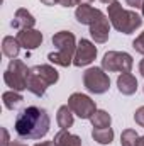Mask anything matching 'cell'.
I'll use <instances>...</instances> for the list:
<instances>
[{
    "mask_svg": "<svg viewBox=\"0 0 144 146\" xmlns=\"http://www.w3.org/2000/svg\"><path fill=\"white\" fill-rule=\"evenodd\" d=\"M29 73H31V70H29L20 60H12V61L9 63L7 72L3 73V80H5V83H7L12 90L20 92V90L27 88Z\"/></svg>",
    "mask_w": 144,
    "mask_h": 146,
    "instance_id": "5b68a950",
    "label": "cell"
},
{
    "mask_svg": "<svg viewBox=\"0 0 144 146\" xmlns=\"http://www.w3.org/2000/svg\"><path fill=\"white\" fill-rule=\"evenodd\" d=\"M93 0H78V5H85V3H92Z\"/></svg>",
    "mask_w": 144,
    "mask_h": 146,
    "instance_id": "1f68e13d",
    "label": "cell"
},
{
    "mask_svg": "<svg viewBox=\"0 0 144 146\" xmlns=\"http://www.w3.org/2000/svg\"><path fill=\"white\" fill-rule=\"evenodd\" d=\"M144 0H126V3L127 5H131V7H134V9H137V7H141L143 5Z\"/></svg>",
    "mask_w": 144,
    "mask_h": 146,
    "instance_id": "cb8c5ba5",
    "label": "cell"
},
{
    "mask_svg": "<svg viewBox=\"0 0 144 146\" xmlns=\"http://www.w3.org/2000/svg\"><path fill=\"white\" fill-rule=\"evenodd\" d=\"M134 121H136L141 127H144V107H139V109L136 110V114H134Z\"/></svg>",
    "mask_w": 144,
    "mask_h": 146,
    "instance_id": "603a6c76",
    "label": "cell"
},
{
    "mask_svg": "<svg viewBox=\"0 0 144 146\" xmlns=\"http://www.w3.org/2000/svg\"><path fill=\"white\" fill-rule=\"evenodd\" d=\"M17 41L26 49H36L37 46L42 42V34L39 31H36V29H24V31L19 33Z\"/></svg>",
    "mask_w": 144,
    "mask_h": 146,
    "instance_id": "7c38bea8",
    "label": "cell"
},
{
    "mask_svg": "<svg viewBox=\"0 0 144 146\" xmlns=\"http://www.w3.org/2000/svg\"><path fill=\"white\" fill-rule=\"evenodd\" d=\"M108 21L119 33H124V34H132L143 24L141 15H137L134 10L122 9L119 2H114L108 5Z\"/></svg>",
    "mask_w": 144,
    "mask_h": 146,
    "instance_id": "7a4b0ae2",
    "label": "cell"
},
{
    "mask_svg": "<svg viewBox=\"0 0 144 146\" xmlns=\"http://www.w3.org/2000/svg\"><path fill=\"white\" fill-rule=\"evenodd\" d=\"M108 33H110V24H108V19L102 14L92 26H90V34L95 39V42H105L108 39Z\"/></svg>",
    "mask_w": 144,
    "mask_h": 146,
    "instance_id": "30bf717a",
    "label": "cell"
},
{
    "mask_svg": "<svg viewBox=\"0 0 144 146\" xmlns=\"http://www.w3.org/2000/svg\"><path fill=\"white\" fill-rule=\"evenodd\" d=\"M139 73L144 76V60H141V63H139Z\"/></svg>",
    "mask_w": 144,
    "mask_h": 146,
    "instance_id": "f1b7e54d",
    "label": "cell"
},
{
    "mask_svg": "<svg viewBox=\"0 0 144 146\" xmlns=\"http://www.w3.org/2000/svg\"><path fill=\"white\" fill-rule=\"evenodd\" d=\"M34 24H36L34 15H32L29 10H26V9H19V10L15 12L14 21H12V27L20 29V31H24V29H32Z\"/></svg>",
    "mask_w": 144,
    "mask_h": 146,
    "instance_id": "4fadbf2b",
    "label": "cell"
},
{
    "mask_svg": "<svg viewBox=\"0 0 144 146\" xmlns=\"http://www.w3.org/2000/svg\"><path fill=\"white\" fill-rule=\"evenodd\" d=\"M132 48H134L137 53L144 54V33H141L139 36H137L136 39H134V41H132Z\"/></svg>",
    "mask_w": 144,
    "mask_h": 146,
    "instance_id": "7402d4cb",
    "label": "cell"
},
{
    "mask_svg": "<svg viewBox=\"0 0 144 146\" xmlns=\"http://www.w3.org/2000/svg\"><path fill=\"white\" fill-rule=\"evenodd\" d=\"M102 68L105 72H120L131 73L132 70V56L129 53H119V51H108L104 54Z\"/></svg>",
    "mask_w": 144,
    "mask_h": 146,
    "instance_id": "8992f818",
    "label": "cell"
},
{
    "mask_svg": "<svg viewBox=\"0 0 144 146\" xmlns=\"http://www.w3.org/2000/svg\"><path fill=\"white\" fill-rule=\"evenodd\" d=\"M97 56V48L95 44H92L88 39H80L76 51H75V58H73V65L75 66H87L90 65Z\"/></svg>",
    "mask_w": 144,
    "mask_h": 146,
    "instance_id": "9c48e42d",
    "label": "cell"
},
{
    "mask_svg": "<svg viewBox=\"0 0 144 146\" xmlns=\"http://www.w3.org/2000/svg\"><path fill=\"white\" fill-rule=\"evenodd\" d=\"M137 139H139V136H137V133L134 129H126V131H122L120 145L122 146H136L137 145Z\"/></svg>",
    "mask_w": 144,
    "mask_h": 146,
    "instance_id": "44dd1931",
    "label": "cell"
},
{
    "mask_svg": "<svg viewBox=\"0 0 144 146\" xmlns=\"http://www.w3.org/2000/svg\"><path fill=\"white\" fill-rule=\"evenodd\" d=\"M34 146H54V141H44V143H37Z\"/></svg>",
    "mask_w": 144,
    "mask_h": 146,
    "instance_id": "83f0119b",
    "label": "cell"
},
{
    "mask_svg": "<svg viewBox=\"0 0 144 146\" xmlns=\"http://www.w3.org/2000/svg\"><path fill=\"white\" fill-rule=\"evenodd\" d=\"M59 3H61L63 7H73V5L78 3V0H59Z\"/></svg>",
    "mask_w": 144,
    "mask_h": 146,
    "instance_id": "484cf974",
    "label": "cell"
},
{
    "mask_svg": "<svg viewBox=\"0 0 144 146\" xmlns=\"http://www.w3.org/2000/svg\"><path fill=\"white\" fill-rule=\"evenodd\" d=\"M92 136L100 145H110L114 139V131H112V127H93Z\"/></svg>",
    "mask_w": 144,
    "mask_h": 146,
    "instance_id": "ac0fdd59",
    "label": "cell"
},
{
    "mask_svg": "<svg viewBox=\"0 0 144 146\" xmlns=\"http://www.w3.org/2000/svg\"><path fill=\"white\" fill-rule=\"evenodd\" d=\"M2 99H3V106L7 107V109L14 110L17 109L20 104H22V95L19 94V92H15V90H10V92H5L3 95H2Z\"/></svg>",
    "mask_w": 144,
    "mask_h": 146,
    "instance_id": "d6986e66",
    "label": "cell"
},
{
    "mask_svg": "<svg viewBox=\"0 0 144 146\" xmlns=\"http://www.w3.org/2000/svg\"><path fill=\"white\" fill-rule=\"evenodd\" d=\"M59 78L58 72L49 65H37L31 68L29 80H27V90L32 92L37 97H42L46 94V88L53 83H56Z\"/></svg>",
    "mask_w": 144,
    "mask_h": 146,
    "instance_id": "277c9868",
    "label": "cell"
},
{
    "mask_svg": "<svg viewBox=\"0 0 144 146\" xmlns=\"http://www.w3.org/2000/svg\"><path fill=\"white\" fill-rule=\"evenodd\" d=\"M90 121H92L93 127H110V122H112L110 114L105 110H95V114L90 117Z\"/></svg>",
    "mask_w": 144,
    "mask_h": 146,
    "instance_id": "ffe728a7",
    "label": "cell"
},
{
    "mask_svg": "<svg viewBox=\"0 0 144 146\" xmlns=\"http://www.w3.org/2000/svg\"><path fill=\"white\" fill-rule=\"evenodd\" d=\"M117 87H119V92L124 94V95H132L136 94L137 90V80L134 75L131 73H120L119 78H117Z\"/></svg>",
    "mask_w": 144,
    "mask_h": 146,
    "instance_id": "5bb4252c",
    "label": "cell"
},
{
    "mask_svg": "<svg viewBox=\"0 0 144 146\" xmlns=\"http://www.w3.org/2000/svg\"><path fill=\"white\" fill-rule=\"evenodd\" d=\"M51 119L46 109L29 106L17 114L15 133L22 139H41L48 134Z\"/></svg>",
    "mask_w": 144,
    "mask_h": 146,
    "instance_id": "6da1fadb",
    "label": "cell"
},
{
    "mask_svg": "<svg viewBox=\"0 0 144 146\" xmlns=\"http://www.w3.org/2000/svg\"><path fill=\"white\" fill-rule=\"evenodd\" d=\"M75 36L68 31H59L53 36V44L58 48L56 53H49L48 54V60L54 65H59V66H70L73 63V58H75V51H76V46H75Z\"/></svg>",
    "mask_w": 144,
    "mask_h": 146,
    "instance_id": "3957f363",
    "label": "cell"
},
{
    "mask_svg": "<svg viewBox=\"0 0 144 146\" xmlns=\"http://www.w3.org/2000/svg\"><path fill=\"white\" fill-rule=\"evenodd\" d=\"M44 5H54V3H58L59 0H41Z\"/></svg>",
    "mask_w": 144,
    "mask_h": 146,
    "instance_id": "4316f807",
    "label": "cell"
},
{
    "mask_svg": "<svg viewBox=\"0 0 144 146\" xmlns=\"http://www.w3.org/2000/svg\"><path fill=\"white\" fill-rule=\"evenodd\" d=\"M68 107L80 119H90L95 114V110H97L95 102L88 95H83V94H73L71 97L68 99Z\"/></svg>",
    "mask_w": 144,
    "mask_h": 146,
    "instance_id": "ba28073f",
    "label": "cell"
},
{
    "mask_svg": "<svg viewBox=\"0 0 144 146\" xmlns=\"http://www.w3.org/2000/svg\"><path fill=\"white\" fill-rule=\"evenodd\" d=\"M2 134H3V141H2V146H9V133H7V129L5 127H2Z\"/></svg>",
    "mask_w": 144,
    "mask_h": 146,
    "instance_id": "d4e9b609",
    "label": "cell"
},
{
    "mask_svg": "<svg viewBox=\"0 0 144 146\" xmlns=\"http://www.w3.org/2000/svg\"><path fill=\"white\" fill-rule=\"evenodd\" d=\"M136 146H144V136H139V139H137V145Z\"/></svg>",
    "mask_w": 144,
    "mask_h": 146,
    "instance_id": "4dcf8cb0",
    "label": "cell"
},
{
    "mask_svg": "<svg viewBox=\"0 0 144 146\" xmlns=\"http://www.w3.org/2000/svg\"><path fill=\"white\" fill-rule=\"evenodd\" d=\"M141 10H143V15H144V2H143V5H141Z\"/></svg>",
    "mask_w": 144,
    "mask_h": 146,
    "instance_id": "836d02e7",
    "label": "cell"
},
{
    "mask_svg": "<svg viewBox=\"0 0 144 146\" xmlns=\"http://www.w3.org/2000/svg\"><path fill=\"white\" fill-rule=\"evenodd\" d=\"M83 83L87 87L88 92L92 94H105L110 87V80H108V75L105 73L104 68H88L85 75H83Z\"/></svg>",
    "mask_w": 144,
    "mask_h": 146,
    "instance_id": "52a82bcc",
    "label": "cell"
},
{
    "mask_svg": "<svg viewBox=\"0 0 144 146\" xmlns=\"http://www.w3.org/2000/svg\"><path fill=\"white\" fill-rule=\"evenodd\" d=\"M53 141H54V146H81V139L71 133H68V129H61L54 136Z\"/></svg>",
    "mask_w": 144,
    "mask_h": 146,
    "instance_id": "9a60e30c",
    "label": "cell"
},
{
    "mask_svg": "<svg viewBox=\"0 0 144 146\" xmlns=\"http://www.w3.org/2000/svg\"><path fill=\"white\" fill-rule=\"evenodd\" d=\"M2 51H3V54L7 58L14 60V58H17V54L20 51V42L17 39H14L12 36L3 37V41H2Z\"/></svg>",
    "mask_w": 144,
    "mask_h": 146,
    "instance_id": "2e32d148",
    "label": "cell"
},
{
    "mask_svg": "<svg viewBox=\"0 0 144 146\" xmlns=\"http://www.w3.org/2000/svg\"><path fill=\"white\" fill-rule=\"evenodd\" d=\"M9 146H27V145H24V143H20V141H12Z\"/></svg>",
    "mask_w": 144,
    "mask_h": 146,
    "instance_id": "f546056e",
    "label": "cell"
},
{
    "mask_svg": "<svg viewBox=\"0 0 144 146\" xmlns=\"http://www.w3.org/2000/svg\"><path fill=\"white\" fill-rule=\"evenodd\" d=\"M58 126L61 129H70L73 126V110L68 106H61L58 109V115H56Z\"/></svg>",
    "mask_w": 144,
    "mask_h": 146,
    "instance_id": "e0dca14e",
    "label": "cell"
},
{
    "mask_svg": "<svg viewBox=\"0 0 144 146\" xmlns=\"http://www.w3.org/2000/svg\"><path fill=\"white\" fill-rule=\"evenodd\" d=\"M102 3H105V5H110V3H114V2H117V0H100Z\"/></svg>",
    "mask_w": 144,
    "mask_h": 146,
    "instance_id": "d6a6232c",
    "label": "cell"
},
{
    "mask_svg": "<svg viewBox=\"0 0 144 146\" xmlns=\"http://www.w3.org/2000/svg\"><path fill=\"white\" fill-rule=\"evenodd\" d=\"M102 15V12L98 9H93L92 5L85 3V5H78L76 12H75V17L80 24H87V26H92L98 17Z\"/></svg>",
    "mask_w": 144,
    "mask_h": 146,
    "instance_id": "8fae6325",
    "label": "cell"
}]
</instances>
